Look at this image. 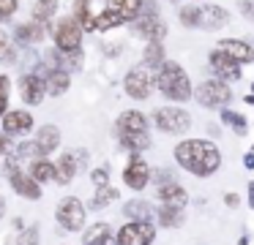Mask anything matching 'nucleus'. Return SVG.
<instances>
[{
	"mask_svg": "<svg viewBox=\"0 0 254 245\" xmlns=\"http://www.w3.org/2000/svg\"><path fill=\"white\" fill-rule=\"evenodd\" d=\"M175 161L197 177H208L221 166V152L208 139H186L175 147Z\"/></svg>",
	"mask_w": 254,
	"mask_h": 245,
	"instance_id": "f257e3e1",
	"label": "nucleus"
},
{
	"mask_svg": "<svg viewBox=\"0 0 254 245\" xmlns=\"http://www.w3.org/2000/svg\"><path fill=\"white\" fill-rule=\"evenodd\" d=\"M156 87H159L161 96L170 98V101H189V98L194 96L191 82H189V74L183 71V65L175 63V60H164V63L159 65Z\"/></svg>",
	"mask_w": 254,
	"mask_h": 245,
	"instance_id": "f03ea898",
	"label": "nucleus"
},
{
	"mask_svg": "<svg viewBox=\"0 0 254 245\" xmlns=\"http://www.w3.org/2000/svg\"><path fill=\"white\" fill-rule=\"evenodd\" d=\"M123 87H126V93H128L131 98L145 101V98H150V93H153V87H156V74L142 63V65H137V68H131V71L126 74Z\"/></svg>",
	"mask_w": 254,
	"mask_h": 245,
	"instance_id": "7ed1b4c3",
	"label": "nucleus"
},
{
	"mask_svg": "<svg viewBox=\"0 0 254 245\" xmlns=\"http://www.w3.org/2000/svg\"><path fill=\"white\" fill-rule=\"evenodd\" d=\"M55 218L66 232H79L85 229V207L79 201V196H66V199L58 201Z\"/></svg>",
	"mask_w": 254,
	"mask_h": 245,
	"instance_id": "20e7f679",
	"label": "nucleus"
},
{
	"mask_svg": "<svg viewBox=\"0 0 254 245\" xmlns=\"http://www.w3.org/2000/svg\"><path fill=\"white\" fill-rule=\"evenodd\" d=\"M55 47L63 49V52H79V44H82V25H79L74 16H66L55 25Z\"/></svg>",
	"mask_w": 254,
	"mask_h": 245,
	"instance_id": "39448f33",
	"label": "nucleus"
},
{
	"mask_svg": "<svg viewBox=\"0 0 254 245\" xmlns=\"http://www.w3.org/2000/svg\"><path fill=\"white\" fill-rule=\"evenodd\" d=\"M153 123L161 134H183L191 125V117H189V112H183L178 106H161V109H156Z\"/></svg>",
	"mask_w": 254,
	"mask_h": 245,
	"instance_id": "423d86ee",
	"label": "nucleus"
},
{
	"mask_svg": "<svg viewBox=\"0 0 254 245\" xmlns=\"http://www.w3.org/2000/svg\"><path fill=\"white\" fill-rule=\"evenodd\" d=\"M6 169H8V185L14 188V194L25 196V199H39V196H41V185L36 183L30 174L19 172L17 158H8V161H6Z\"/></svg>",
	"mask_w": 254,
	"mask_h": 245,
	"instance_id": "0eeeda50",
	"label": "nucleus"
},
{
	"mask_svg": "<svg viewBox=\"0 0 254 245\" xmlns=\"http://www.w3.org/2000/svg\"><path fill=\"white\" fill-rule=\"evenodd\" d=\"M194 98H197L199 106H210V109H213V106H224V103L232 98V90L224 85V82L210 79V82H202V85L197 87Z\"/></svg>",
	"mask_w": 254,
	"mask_h": 245,
	"instance_id": "6e6552de",
	"label": "nucleus"
},
{
	"mask_svg": "<svg viewBox=\"0 0 254 245\" xmlns=\"http://www.w3.org/2000/svg\"><path fill=\"white\" fill-rule=\"evenodd\" d=\"M153 237H156V229L150 226V221H131L126 226H121L118 245H150Z\"/></svg>",
	"mask_w": 254,
	"mask_h": 245,
	"instance_id": "1a4fd4ad",
	"label": "nucleus"
},
{
	"mask_svg": "<svg viewBox=\"0 0 254 245\" xmlns=\"http://www.w3.org/2000/svg\"><path fill=\"white\" fill-rule=\"evenodd\" d=\"M123 183L131 191H145V185L150 183V166L139 155H134L128 161V166L123 169Z\"/></svg>",
	"mask_w": 254,
	"mask_h": 245,
	"instance_id": "9d476101",
	"label": "nucleus"
},
{
	"mask_svg": "<svg viewBox=\"0 0 254 245\" xmlns=\"http://www.w3.org/2000/svg\"><path fill=\"white\" fill-rule=\"evenodd\" d=\"M19 93H22V101L30 103V106H39L47 96V79L39 74H28L22 76V85H19Z\"/></svg>",
	"mask_w": 254,
	"mask_h": 245,
	"instance_id": "9b49d317",
	"label": "nucleus"
},
{
	"mask_svg": "<svg viewBox=\"0 0 254 245\" xmlns=\"http://www.w3.org/2000/svg\"><path fill=\"white\" fill-rule=\"evenodd\" d=\"M134 33L148 38V41H161L167 36V25L159 14H142L137 19V25H134Z\"/></svg>",
	"mask_w": 254,
	"mask_h": 245,
	"instance_id": "f8f14e48",
	"label": "nucleus"
},
{
	"mask_svg": "<svg viewBox=\"0 0 254 245\" xmlns=\"http://www.w3.org/2000/svg\"><path fill=\"white\" fill-rule=\"evenodd\" d=\"M30 128H33V117H30V112H25V109L6 112V117H3V134L6 136H22V134H28Z\"/></svg>",
	"mask_w": 254,
	"mask_h": 245,
	"instance_id": "ddd939ff",
	"label": "nucleus"
},
{
	"mask_svg": "<svg viewBox=\"0 0 254 245\" xmlns=\"http://www.w3.org/2000/svg\"><path fill=\"white\" fill-rule=\"evenodd\" d=\"M208 63H210V68H213L216 74L221 76V79H238V76H241V68H238L241 63H235V60H232L230 54L224 52V49H216V52H210V54H208Z\"/></svg>",
	"mask_w": 254,
	"mask_h": 245,
	"instance_id": "4468645a",
	"label": "nucleus"
},
{
	"mask_svg": "<svg viewBox=\"0 0 254 245\" xmlns=\"http://www.w3.org/2000/svg\"><path fill=\"white\" fill-rule=\"evenodd\" d=\"M118 131L121 134H148V117L137 109H128L118 117Z\"/></svg>",
	"mask_w": 254,
	"mask_h": 245,
	"instance_id": "2eb2a0df",
	"label": "nucleus"
},
{
	"mask_svg": "<svg viewBox=\"0 0 254 245\" xmlns=\"http://www.w3.org/2000/svg\"><path fill=\"white\" fill-rule=\"evenodd\" d=\"M159 199H161V204H167V207L183 210L186 201H189V194L178 183H164V185H159Z\"/></svg>",
	"mask_w": 254,
	"mask_h": 245,
	"instance_id": "dca6fc26",
	"label": "nucleus"
},
{
	"mask_svg": "<svg viewBox=\"0 0 254 245\" xmlns=\"http://www.w3.org/2000/svg\"><path fill=\"white\" fill-rule=\"evenodd\" d=\"M36 147H39V155H50L52 150H58V142H61V131L55 125H41L36 131Z\"/></svg>",
	"mask_w": 254,
	"mask_h": 245,
	"instance_id": "f3484780",
	"label": "nucleus"
},
{
	"mask_svg": "<svg viewBox=\"0 0 254 245\" xmlns=\"http://www.w3.org/2000/svg\"><path fill=\"white\" fill-rule=\"evenodd\" d=\"M227 22H230V14H227L224 5H205L199 27H202V30H219V27H224Z\"/></svg>",
	"mask_w": 254,
	"mask_h": 245,
	"instance_id": "a211bd4d",
	"label": "nucleus"
},
{
	"mask_svg": "<svg viewBox=\"0 0 254 245\" xmlns=\"http://www.w3.org/2000/svg\"><path fill=\"white\" fill-rule=\"evenodd\" d=\"M219 49H224L235 63H252L254 60V49L249 47L246 41H238V38H224V41L219 44Z\"/></svg>",
	"mask_w": 254,
	"mask_h": 245,
	"instance_id": "6ab92c4d",
	"label": "nucleus"
},
{
	"mask_svg": "<svg viewBox=\"0 0 254 245\" xmlns=\"http://www.w3.org/2000/svg\"><path fill=\"white\" fill-rule=\"evenodd\" d=\"M77 169H79V161L71 155V152H63L61 158H58V163H55V180H58V185H68L74 180V174H77Z\"/></svg>",
	"mask_w": 254,
	"mask_h": 245,
	"instance_id": "aec40b11",
	"label": "nucleus"
},
{
	"mask_svg": "<svg viewBox=\"0 0 254 245\" xmlns=\"http://www.w3.org/2000/svg\"><path fill=\"white\" fill-rule=\"evenodd\" d=\"M82 245H118V240L112 237L110 223H93V226L85 232Z\"/></svg>",
	"mask_w": 254,
	"mask_h": 245,
	"instance_id": "412c9836",
	"label": "nucleus"
},
{
	"mask_svg": "<svg viewBox=\"0 0 254 245\" xmlns=\"http://www.w3.org/2000/svg\"><path fill=\"white\" fill-rule=\"evenodd\" d=\"M44 22H25V25H17L14 27V38L22 44H39L41 38H44Z\"/></svg>",
	"mask_w": 254,
	"mask_h": 245,
	"instance_id": "4be33fe9",
	"label": "nucleus"
},
{
	"mask_svg": "<svg viewBox=\"0 0 254 245\" xmlns=\"http://www.w3.org/2000/svg\"><path fill=\"white\" fill-rule=\"evenodd\" d=\"M44 79H47V96H52V98L66 96L68 85H71L66 71H58V68H50V74H47Z\"/></svg>",
	"mask_w": 254,
	"mask_h": 245,
	"instance_id": "5701e85b",
	"label": "nucleus"
},
{
	"mask_svg": "<svg viewBox=\"0 0 254 245\" xmlns=\"http://www.w3.org/2000/svg\"><path fill=\"white\" fill-rule=\"evenodd\" d=\"M123 215H128L131 221H150L153 218V207L145 199H131L123 204Z\"/></svg>",
	"mask_w": 254,
	"mask_h": 245,
	"instance_id": "b1692460",
	"label": "nucleus"
},
{
	"mask_svg": "<svg viewBox=\"0 0 254 245\" xmlns=\"http://www.w3.org/2000/svg\"><path fill=\"white\" fill-rule=\"evenodd\" d=\"M30 177L36 180V183H52L55 180V163L44 161V158H36L33 163H30Z\"/></svg>",
	"mask_w": 254,
	"mask_h": 245,
	"instance_id": "393cba45",
	"label": "nucleus"
},
{
	"mask_svg": "<svg viewBox=\"0 0 254 245\" xmlns=\"http://www.w3.org/2000/svg\"><path fill=\"white\" fill-rule=\"evenodd\" d=\"M123 22H126V16L110 5V8H104L96 16V30H110V27H118V25H123Z\"/></svg>",
	"mask_w": 254,
	"mask_h": 245,
	"instance_id": "a878e982",
	"label": "nucleus"
},
{
	"mask_svg": "<svg viewBox=\"0 0 254 245\" xmlns=\"http://www.w3.org/2000/svg\"><path fill=\"white\" fill-rule=\"evenodd\" d=\"M74 19L82 25V30H96V19L90 16V0H74Z\"/></svg>",
	"mask_w": 254,
	"mask_h": 245,
	"instance_id": "bb28decb",
	"label": "nucleus"
},
{
	"mask_svg": "<svg viewBox=\"0 0 254 245\" xmlns=\"http://www.w3.org/2000/svg\"><path fill=\"white\" fill-rule=\"evenodd\" d=\"M112 201H118V191L112 185H104V188H96L93 199H90V210H104Z\"/></svg>",
	"mask_w": 254,
	"mask_h": 245,
	"instance_id": "cd10ccee",
	"label": "nucleus"
},
{
	"mask_svg": "<svg viewBox=\"0 0 254 245\" xmlns=\"http://www.w3.org/2000/svg\"><path fill=\"white\" fill-rule=\"evenodd\" d=\"M110 5L121 11V14L126 16V22L142 16V0H110Z\"/></svg>",
	"mask_w": 254,
	"mask_h": 245,
	"instance_id": "c85d7f7f",
	"label": "nucleus"
},
{
	"mask_svg": "<svg viewBox=\"0 0 254 245\" xmlns=\"http://www.w3.org/2000/svg\"><path fill=\"white\" fill-rule=\"evenodd\" d=\"M159 215V223L161 226H167V229H178V226H183V210H178V207H167V204H161V210L156 212Z\"/></svg>",
	"mask_w": 254,
	"mask_h": 245,
	"instance_id": "c756f323",
	"label": "nucleus"
},
{
	"mask_svg": "<svg viewBox=\"0 0 254 245\" xmlns=\"http://www.w3.org/2000/svg\"><path fill=\"white\" fill-rule=\"evenodd\" d=\"M121 145L131 152H142L150 147V139L148 134H121Z\"/></svg>",
	"mask_w": 254,
	"mask_h": 245,
	"instance_id": "7c9ffc66",
	"label": "nucleus"
},
{
	"mask_svg": "<svg viewBox=\"0 0 254 245\" xmlns=\"http://www.w3.org/2000/svg\"><path fill=\"white\" fill-rule=\"evenodd\" d=\"M17 60V52H14V36H8L6 30H0V63L11 65Z\"/></svg>",
	"mask_w": 254,
	"mask_h": 245,
	"instance_id": "2f4dec72",
	"label": "nucleus"
},
{
	"mask_svg": "<svg viewBox=\"0 0 254 245\" xmlns=\"http://www.w3.org/2000/svg\"><path fill=\"white\" fill-rule=\"evenodd\" d=\"M178 16H181V25H183V27H199L202 8H199V5H183Z\"/></svg>",
	"mask_w": 254,
	"mask_h": 245,
	"instance_id": "473e14b6",
	"label": "nucleus"
},
{
	"mask_svg": "<svg viewBox=\"0 0 254 245\" xmlns=\"http://www.w3.org/2000/svg\"><path fill=\"white\" fill-rule=\"evenodd\" d=\"M164 63V49H161V41H150L148 47H145V65H156V68H159V65Z\"/></svg>",
	"mask_w": 254,
	"mask_h": 245,
	"instance_id": "72a5a7b5",
	"label": "nucleus"
},
{
	"mask_svg": "<svg viewBox=\"0 0 254 245\" xmlns=\"http://www.w3.org/2000/svg\"><path fill=\"white\" fill-rule=\"evenodd\" d=\"M221 123L224 125H230V128H235V134H246V117L243 114H238V112H232V109H224L221 112Z\"/></svg>",
	"mask_w": 254,
	"mask_h": 245,
	"instance_id": "f704fd0d",
	"label": "nucleus"
},
{
	"mask_svg": "<svg viewBox=\"0 0 254 245\" xmlns=\"http://www.w3.org/2000/svg\"><path fill=\"white\" fill-rule=\"evenodd\" d=\"M55 8H58V0H36V5H33V19H36V22H47L52 14H55Z\"/></svg>",
	"mask_w": 254,
	"mask_h": 245,
	"instance_id": "c9c22d12",
	"label": "nucleus"
},
{
	"mask_svg": "<svg viewBox=\"0 0 254 245\" xmlns=\"http://www.w3.org/2000/svg\"><path fill=\"white\" fill-rule=\"evenodd\" d=\"M8 93H11V82H8V76H0V114H6Z\"/></svg>",
	"mask_w": 254,
	"mask_h": 245,
	"instance_id": "e433bc0d",
	"label": "nucleus"
},
{
	"mask_svg": "<svg viewBox=\"0 0 254 245\" xmlns=\"http://www.w3.org/2000/svg\"><path fill=\"white\" fill-rule=\"evenodd\" d=\"M90 183L96 185V188H104V185H110V169H93V174H90Z\"/></svg>",
	"mask_w": 254,
	"mask_h": 245,
	"instance_id": "4c0bfd02",
	"label": "nucleus"
},
{
	"mask_svg": "<svg viewBox=\"0 0 254 245\" xmlns=\"http://www.w3.org/2000/svg\"><path fill=\"white\" fill-rule=\"evenodd\" d=\"M19 8V0H0V19H8L14 16Z\"/></svg>",
	"mask_w": 254,
	"mask_h": 245,
	"instance_id": "58836bf2",
	"label": "nucleus"
},
{
	"mask_svg": "<svg viewBox=\"0 0 254 245\" xmlns=\"http://www.w3.org/2000/svg\"><path fill=\"white\" fill-rule=\"evenodd\" d=\"M17 245H39V226H30L22 232V237H19Z\"/></svg>",
	"mask_w": 254,
	"mask_h": 245,
	"instance_id": "ea45409f",
	"label": "nucleus"
},
{
	"mask_svg": "<svg viewBox=\"0 0 254 245\" xmlns=\"http://www.w3.org/2000/svg\"><path fill=\"white\" fill-rule=\"evenodd\" d=\"M238 11H241L249 22H254V0H238Z\"/></svg>",
	"mask_w": 254,
	"mask_h": 245,
	"instance_id": "a19ab883",
	"label": "nucleus"
},
{
	"mask_svg": "<svg viewBox=\"0 0 254 245\" xmlns=\"http://www.w3.org/2000/svg\"><path fill=\"white\" fill-rule=\"evenodd\" d=\"M243 163H246V169H254V147L246 152V161H243Z\"/></svg>",
	"mask_w": 254,
	"mask_h": 245,
	"instance_id": "79ce46f5",
	"label": "nucleus"
},
{
	"mask_svg": "<svg viewBox=\"0 0 254 245\" xmlns=\"http://www.w3.org/2000/svg\"><path fill=\"white\" fill-rule=\"evenodd\" d=\"M224 201H227L230 207H238V201H241V199H238L235 194H227V196H224Z\"/></svg>",
	"mask_w": 254,
	"mask_h": 245,
	"instance_id": "37998d69",
	"label": "nucleus"
},
{
	"mask_svg": "<svg viewBox=\"0 0 254 245\" xmlns=\"http://www.w3.org/2000/svg\"><path fill=\"white\" fill-rule=\"evenodd\" d=\"M6 215V199H3V196H0V218Z\"/></svg>",
	"mask_w": 254,
	"mask_h": 245,
	"instance_id": "c03bdc74",
	"label": "nucleus"
},
{
	"mask_svg": "<svg viewBox=\"0 0 254 245\" xmlns=\"http://www.w3.org/2000/svg\"><path fill=\"white\" fill-rule=\"evenodd\" d=\"M249 199H252V207H254V183L249 185Z\"/></svg>",
	"mask_w": 254,
	"mask_h": 245,
	"instance_id": "a18cd8bd",
	"label": "nucleus"
},
{
	"mask_svg": "<svg viewBox=\"0 0 254 245\" xmlns=\"http://www.w3.org/2000/svg\"><path fill=\"white\" fill-rule=\"evenodd\" d=\"M238 245H249V240H246V237H241V243H238Z\"/></svg>",
	"mask_w": 254,
	"mask_h": 245,
	"instance_id": "49530a36",
	"label": "nucleus"
},
{
	"mask_svg": "<svg viewBox=\"0 0 254 245\" xmlns=\"http://www.w3.org/2000/svg\"><path fill=\"white\" fill-rule=\"evenodd\" d=\"M0 169H3V152H0Z\"/></svg>",
	"mask_w": 254,
	"mask_h": 245,
	"instance_id": "de8ad7c7",
	"label": "nucleus"
}]
</instances>
